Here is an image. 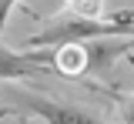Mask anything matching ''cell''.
<instances>
[{
  "instance_id": "10",
  "label": "cell",
  "mask_w": 134,
  "mask_h": 124,
  "mask_svg": "<svg viewBox=\"0 0 134 124\" xmlns=\"http://www.w3.org/2000/svg\"><path fill=\"white\" fill-rule=\"evenodd\" d=\"M17 124H27V121H17Z\"/></svg>"
},
{
  "instance_id": "7",
  "label": "cell",
  "mask_w": 134,
  "mask_h": 124,
  "mask_svg": "<svg viewBox=\"0 0 134 124\" xmlns=\"http://www.w3.org/2000/svg\"><path fill=\"white\" fill-rule=\"evenodd\" d=\"M17 3H20V0H0V34H3V27H7V20H10Z\"/></svg>"
},
{
  "instance_id": "1",
  "label": "cell",
  "mask_w": 134,
  "mask_h": 124,
  "mask_svg": "<svg viewBox=\"0 0 134 124\" xmlns=\"http://www.w3.org/2000/svg\"><path fill=\"white\" fill-rule=\"evenodd\" d=\"M134 34V10H121L111 17H77V14H60L44 24V30H37L24 40L27 50L37 47H60V44H84V40H100V37H127Z\"/></svg>"
},
{
  "instance_id": "2",
  "label": "cell",
  "mask_w": 134,
  "mask_h": 124,
  "mask_svg": "<svg viewBox=\"0 0 134 124\" xmlns=\"http://www.w3.org/2000/svg\"><path fill=\"white\" fill-rule=\"evenodd\" d=\"M14 101L24 107V111L44 117L47 124H111V121H104L100 114H94V111H87V107H81V104L54 101V97H44V94H30V91H17Z\"/></svg>"
},
{
  "instance_id": "11",
  "label": "cell",
  "mask_w": 134,
  "mask_h": 124,
  "mask_svg": "<svg viewBox=\"0 0 134 124\" xmlns=\"http://www.w3.org/2000/svg\"><path fill=\"white\" fill-rule=\"evenodd\" d=\"M131 44H134V40H131Z\"/></svg>"
},
{
  "instance_id": "6",
  "label": "cell",
  "mask_w": 134,
  "mask_h": 124,
  "mask_svg": "<svg viewBox=\"0 0 134 124\" xmlns=\"http://www.w3.org/2000/svg\"><path fill=\"white\" fill-rule=\"evenodd\" d=\"M117 117L124 124H134V94H121L117 97Z\"/></svg>"
},
{
  "instance_id": "5",
  "label": "cell",
  "mask_w": 134,
  "mask_h": 124,
  "mask_svg": "<svg viewBox=\"0 0 134 124\" xmlns=\"http://www.w3.org/2000/svg\"><path fill=\"white\" fill-rule=\"evenodd\" d=\"M67 14H77V17H104V0H64Z\"/></svg>"
},
{
  "instance_id": "3",
  "label": "cell",
  "mask_w": 134,
  "mask_h": 124,
  "mask_svg": "<svg viewBox=\"0 0 134 124\" xmlns=\"http://www.w3.org/2000/svg\"><path fill=\"white\" fill-rule=\"evenodd\" d=\"M47 64L50 71H57L60 77H84L91 74V54H87V40L84 44H60V47H47Z\"/></svg>"
},
{
  "instance_id": "9",
  "label": "cell",
  "mask_w": 134,
  "mask_h": 124,
  "mask_svg": "<svg viewBox=\"0 0 134 124\" xmlns=\"http://www.w3.org/2000/svg\"><path fill=\"white\" fill-rule=\"evenodd\" d=\"M124 60H127V64H131V67H134V54H127V57H124Z\"/></svg>"
},
{
  "instance_id": "4",
  "label": "cell",
  "mask_w": 134,
  "mask_h": 124,
  "mask_svg": "<svg viewBox=\"0 0 134 124\" xmlns=\"http://www.w3.org/2000/svg\"><path fill=\"white\" fill-rule=\"evenodd\" d=\"M50 67L47 64H40L34 50H7V47H0V81H24V77H37V74H47Z\"/></svg>"
},
{
  "instance_id": "8",
  "label": "cell",
  "mask_w": 134,
  "mask_h": 124,
  "mask_svg": "<svg viewBox=\"0 0 134 124\" xmlns=\"http://www.w3.org/2000/svg\"><path fill=\"white\" fill-rule=\"evenodd\" d=\"M7 114H10V107H0V117H7Z\"/></svg>"
}]
</instances>
